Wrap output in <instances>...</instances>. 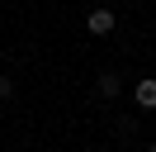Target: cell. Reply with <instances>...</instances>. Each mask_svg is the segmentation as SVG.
<instances>
[{
    "label": "cell",
    "mask_w": 156,
    "mask_h": 152,
    "mask_svg": "<svg viewBox=\"0 0 156 152\" xmlns=\"http://www.w3.org/2000/svg\"><path fill=\"white\" fill-rule=\"evenodd\" d=\"M114 24H118V19H114V10H90V19H85V28H90L95 38L114 33Z\"/></svg>",
    "instance_id": "obj_1"
},
{
    "label": "cell",
    "mask_w": 156,
    "mask_h": 152,
    "mask_svg": "<svg viewBox=\"0 0 156 152\" xmlns=\"http://www.w3.org/2000/svg\"><path fill=\"white\" fill-rule=\"evenodd\" d=\"M133 95H137V104H142V109H156V76H142Z\"/></svg>",
    "instance_id": "obj_2"
},
{
    "label": "cell",
    "mask_w": 156,
    "mask_h": 152,
    "mask_svg": "<svg viewBox=\"0 0 156 152\" xmlns=\"http://www.w3.org/2000/svg\"><path fill=\"white\" fill-rule=\"evenodd\" d=\"M95 86H99V95H104V100H114V95H118V90H123V81H118V76H114V71H104V76H99V81H95Z\"/></svg>",
    "instance_id": "obj_3"
},
{
    "label": "cell",
    "mask_w": 156,
    "mask_h": 152,
    "mask_svg": "<svg viewBox=\"0 0 156 152\" xmlns=\"http://www.w3.org/2000/svg\"><path fill=\"white\" fill-rule=\"evenodd\" d=\"M10 95H14V81H10V76H0V100H10Z\"/></svg>",
    "instance_id": "obj_4"
},
{
    "label": "cell",
    "mask_w": 156,
    "mask_h": 152,
    "mask_svg": "<svg viewBox=\"0 0 156 152\" xmlns=\"http://www.w3.org/2000/svg\"><path fill=\"white\" fill-rule=\"evenodd\" d=\"M147 152H156V142H147Z\"/></svg>",
    "instance_id": "obj_5"
}]
</instances>
